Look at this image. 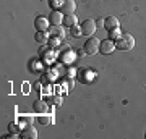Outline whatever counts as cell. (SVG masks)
Listing matches in <instances>:
<instances>
[{
  "label": "cell",
  "mask_w": 146,
  "mask_h": 139,
  "mask_svg": "<svg viewBox=\"0 0 146 139\" xmlns=\"http://www.w3.org/2000/svg\"><path fill=\"white\" fill-rule=\"evenodd\" d=\"M46 52H49V47H47V44H44V47H41V49H39V53H41V55H44Z\"/></svg>",
  "instance_id": "obj_18"
},
{
  "label": "cell",
  "mask_w": 146,
  "mask_h": 139,
  "mask_svg": "<svg viewBox=\"0 0 146 139\" xmlns=\"http://www.w3.org/2000/svg\"><path fill=\"white\" fill-rule=\"evenodd\" d=\"M8 129H10V133H13V134L21 133V131H20V125H18V123H10V125H8Z\"/></svg>",
  "instance_id": "obj_15"
},
{
  "label": "cell",
  "mask_w": 146,
  "mask_h": 139,
  "mask_svg": "<svg viewBox=\"0 0 146 139\" xmlns=\"http://www.w3.org/2000/svg\"><path fill=\"white\" fill-rule=\"evenodd\" d=\"M20 138L21 139H36L37 138V131L33 125H26L25 129H21L20 133Z\"/></svg>",
  "instance_id": "obj_4"
},
{
  "label": "cell",
  "mask_w": 146,
  "mask_h": 139,
  "mask_svg": "<svg viewBox=\"0 0 146 139\" xmlns=\"http://www.w3.org/2000/svg\"><path fill=\"white\" fill-rule=\"evenodd\" d=\"M37 121H39L41 125H50L52 118H50L49 115H46V113H41V117H37Z\"/></svg>",
  "instance_id": "obj_14"
},
{
  "label": "cell",
  "mask_w": 146,
  "mask_h": 139,
  "mask_svg": "<svg viewBox=\"0 0 146 139\" xmlns=\"http://www.w3.org/2000/svg\"><path fill=\"white\" fill-rule=\"evenodd\" d=\"M50 3H52L54 7H57L58 5V0H50ZM58 7H60V5H58Z\"/></svg>",
  "instance_id": "obj_21"
},
{
  "label": "cell",
  "mask_w": 146,
  "mask_h": 139,
  "mask_svg": "<svg viewBox=\"0 0 146 139\" xmlns=\"http://www.w3.org/2000/svg\"><path fill=\"white\" fill-rule=\"evenodd\" d=\"M49 26H52V24H50V21L47 20V18H44V16H37L36 20H34V28H36L37 31H47Z\"/></svg>",
  "instance_id": "obj_5"
},
{
  "label": "cell",
  "mask_w": 146,
  "mask_h": 139,
  "mask_svg": "<svg viewBox=\"0 0 146 139\" xmlns=\"http://www.w3.org/2000/svg\"><path fill=\"white\" fill-rule=\"evenodd\" d=\"M72 34L73 36H80V34H81V26H80V28L78 26H73L72 28Z\"/></svg>",
  "instance_id": "obj_16"
},
{
  "label": "cell",
  "mask_w": 146,
  "mask_h": 139,
  "mask_svg": "<svg viewBox=\"0 0 146 139\" xmlns=\"http://www.w3.org/2000/svg\"><path fill=\"white\" fill-rule=\"evenodd\" d=\"M34 39H36L39 44H49V41H50V37H49L47 31H37L36 36H34Z\"/></svg>",
  "instance_id": "obj_12"
},
{
  "label": "cell",
  "mask_w": 146,
  "mask_h": 139,
  "mask_svg": "<svg viewBox=\"0 0 146 139\" xmlns=\"http://www.w3.org/2000/svg\"><path fill=\"white\" fill-rule=\"evenodd\" d=\"M33 108H34V112H36V113L41 115V113H46L47 108H49V107H47V103L44 102L42 99H37L36 102L33 103Z\"/></svg>",
  "instance_id": "obj_10"
},
{
  "label": "cell",
  "mask_w": 146,
  "mask_h": 139,
  "mask_svg": "<svg viewBox=\"0 0 146 139\" xmlns=\"http://www.w3.org/2000/svg\"><path fill=\"white\" fill-rule=\"evenodd\" d=\"M49 21H50L52 26H60L63 23V13H60V11H52L50 16H49Z\"/></svg>",
  "instance_id": "obj_9"
},
{
  "label": "cell",
  "mask_w": 146,
  "mask_h": 139,
  "mask_svg": "<svg viewBox=\"0 0 146 139\" xmlns=\"http://www.w3.org/2000/svg\"><path fill=\"white\" fill-rule=\"evenodd\" d=\"M115 49V42H112L110 39H106V41L101 42L99 45V52L101 53H104V55H107V53H112Z\"/></svg>",
  "instance_id": "obj_7"
},
{
  "label": "cell",
  "mask_w": 146,
  "mask_h": 139,
  "mask_svg": "<svg viewBox=\"0 0 146 139\" xmlns=\"http://www.w3.org/2000/svg\"><path fill=\"white\" fill-rule=\"evenodd\" d=\"M75 8H76V5H75L73 0H63L60 8H58V11H60V13H65V15H70V13L75 11Z\"/></svg>",
  "instance_id": "obj_6"
},
{
  "label": "cell",
  "mask_w": 146,
  "mask_h": 139,
  "mask_svg": "<svg viewBox=\"0 0 146 139\" xmlns=\"http://www.w3.org/2000/svg\"><path fill=\"white\" fill-rule=\"evenodd\" d=\"M50 34H52V36L60 37V39H63L65 31H63V28H60V26H52V28H50Z\"/></svg>",
  "instance_id": "obj_13"
},
{
  "label": "cell",
  "mask_w": 146,
  "mask_h": 139,
  "mask_svg": "<svg viewBox=\"0 0 146 139\" xmlns=\"http://www.w3.org/2000/svg\"><path fill=\"white\" fill-rule=\"evenodd\" d=\"M96 21L94 20H86L81 23V34H84V36L91 37L94 34V31H96Z\"/></svg>",
  "instance_id": "obj_3"
},
{
  "label": "cell",
  "mask_w": 146,
  "mask_h": 139,
  "mask_svg": "<svg viewBox=\"0 0 146 139\" xmlns=\"http://www.w3.org/2000/svg\"><path fill=\"white\" fill-rule=\"evenodd\" d=\"M115 47L122 52H128L135 47V39H133V36H130V34H120V36L115 39Z\"/></svg>",
  "instance_id": "obj_1"
},
{
  "label": "cell",
  "mask_w": 146,
  "mask_h": 139,
  "mask_svg": "<svg viewBox=\"0 0 146 139\" xmlns=\"http://www.w3.org/2000/svg\"><path fill=\"white\" fill-rule=\"evenodd\" d=\"M104 23H106V20H102V18H99V20L96 21V26H98V28H104Z\"/></svg>",
  "instance_id": "obj_17"
},
{
  "label": "cell",
  "mask_w": 146,
  "mask_h": 139,
  "mask_svg": "<svg viewBox=\"0 0 146 139\" xmlns=\"http://www.w3.org/2000/svg\"><path fill=\"white\" fill-rule=\"evenodd\" d=\"M119 26H120V23H119V20L115 18V16H107L106 18V23H104V28L107 29V31H115V29H119Z\"/></svg>",
  "instance_id": "obj_8"
},
{
  "label": "cell",
  "mask_w": 146,
  "mask_h": 139,
  "mask_svg": "<svg viewBox=\"0 0 146 139\" xmlns=\"http://www.w3.org/2000/svg\"><path fill=\"white\" fill-rule=\"evenodd\" d=\"M76 21H78V18H76V15H75V13H70V15H65V16H63V24L68 26V28L76 26Z\"/></svg>",
  "instance_id": "obj_11"
},
{
  "label": "cell",
  "mask_w": 146,
  "mask_h": 139,
  "mask_svg": "<svg viewBox=\"0 0 146 139\" xmlns=\"http://www.w3.org/2000/svg\"><path fill=\"white\" fill-rule=\"evenodd\" d=\"M99 45H101L99 39H96V37H89L88 41L84 42V49L83 50L86 52V55H94V53L99 52Z\"/></svg>",
  "instance_id": "obj_2"
},
{
  "label": "cell",
  "mask_w": 146,
  "mask_h": 139,
  "mask_svg": "<svg viewBox=\"0 0 146 139\" xmlns=\"http://www.w3.org/2000/svg\"><path fill=\"white\" fill-rule=\"evenodd\" d=\"M110 36H112V37H115V39H117V37H119L120 34H119V31L115 29V31H110Z\"/></svg>",
  "instance_id": "obj_20"
},
{
  "label": "cell",
  "mask_w": 146,
  "mask_h": 139,
  "mask_svg": "<svg viewBox=\"0 0 146 139\" xmlns=\"http://www.w3.org/2000/svg\"><path fill=\"white\" fill-rule=\"evenodd\" d=\"M21 121H23L25 125H31L33 118H31V117H29V118H28V117H23V118H21Z\"/></svg>",
  "instance_id": "obj_19"
}]
</instances>
